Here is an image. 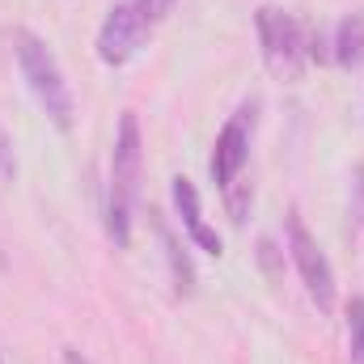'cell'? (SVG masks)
Listing matches in <instances>:
<instances>
[{
  "label": "cell",
  "instance_id": "cell-9",
  "mask_svg": "<svg viewBox=\"0 0 364 364\" xmlns=\"http://www.w3.org/2000/svg\"><path fill=\"white\" fill-rule=\"evenodd\" d=\"M153 225H157V237H161V250H166V263H170L174 292H178V296H191V292H195V267H191V259H186V250H182L178 233H174L170 220L157 216V212H153Z\"/></svg>",
  "mask_w": 364,
  "mask_h": 364
},
{
  "label": "cell",
  "instance_id": "cell-2",
  "mask_svg": "<svg viewBox=\"0 0 364 364\" xmlns=\"http://www.w3.org/2000/svg\"><path fill=\"white\" fill-rule=\"evenodd\" d=\"M13 55H17V68H21V81L30 85L34 102L43 106V114L68 132L77 123V102H73V90L64 81V68L55 60V51L34 34V30H17L13 34Z\"/></svg>",
  "mask_w": 364,
  "mask_h": 364
},
{
  "label": "cell",
  "instance_id": "cell-5",
  "mask_svg": "<svg viewBox=\"0 0 364 364\" xmlns=\"http://www.w3.org/2000/svg\"><path fill=\"white\" fill-rule=\"evenodd\" d=\"M250 140H255V102H242V106L225 119V127H220V136H216V144H212V182H216L220 191L233 186V182L246 174Z\"/></svg>",
  "mask_w": 364,
  "mask_h": 364
},
{
  "label": "cell",
  "instance_id": "cell-8",
  "mask_svg": "<svg viewBox=\"0 0 364 364\" xmlns=\"http://www.w3.org/2000/svg\"><path fill=\"white\" fill-rule=\"evenodd\" d=\"M331 60L348 73L364 68V9H352L339 17V26L331 34Z\"/></svg>",
  "mask_w": 364,
  "mask_h": 364
},
{
  "label": "cell",
  "instance_id": "cell-7",
  "mask_svg": "<svg viewBox=\"0 0 364 364\" xmlns=\"http://www.w3.org/2000/svg\"><path fill=\"white\" fill-rule=\"evenodd\" d=\"M170 195H174V212H178L182 220V233L203 250V255H220L225 250V242H220V233L203 220V208H199V191H195V182L178 174V178L170 182Z\"/></svg>",
  "mask_w": 364,
  "mask_h": 364
},
{
  "label": "cell",
  "instance_id": "cell-13",
  "mask_svg": "<svg viewBox=\"0 0 364 364\" xmlns=\"http://www.w3.org/2000/svg\"><path fill=\"white\" fill-rule=\"evenodd\" d=\"M64 364H93L90 356H81L77 348H64Z\"/></svg>",
  "mask_w": 364,
  "mask_h": 364
},
{
  "label": "cell",
  "instance_id": "cell-11",
  "mask_svg": "<svg viewBox=\"0 0 364 364\" xmlns=\"http://www.w3.org/2000/svg\"><path fill=\"white\" fill-rule=\"evenodd\" d=\"M250 199H255V186L246 182V174L233 182V186H225V203H229V216L242 225L246 220V212H250Z\"/></svg>",
  "mask_w": 364,
  "mask_h": 364
},
{
  "label": "cell",
  "instance_id": "cell-12",
  "mask_svg": "<svg viewBox=\"0 0 364 364\" xmlns=\"http://www.w3.org/2000/svg\"><path fill=\"white\" fill-rule=\"evenodd\" d=\"M174 4H178V0H136V9H140V17H144L149 26H157Z\"/></svg>",
  "mask_w": 364,
  "mask_h": 364
},
{
  "label": "cell",
  "instance_id": "cell-4",
  "mask_svg": "<svg viewBox=\"0 0 364 364\" xmlns=\"http://www.w3.org/2000/svg\"><path fill=\"white\" fill-rule=\"evenodd\" d=\"M288 255H292V267L301 275L309 301L322 314H331L335 309V272H331V259L318 250V242L309 237V229H305V220L296 212H288Z\"/></svg>",
  "mask_w": 364,
  "mask_h": 364
},
{
  "label": "cell",
  "instance_id": "cell-10",
  "mask_svg": "<svg viewBox=\"0 0 364 364\" xmlns=\"http://www.w3.org/2000/svg\"><path fill=\"white\" fill-rule=\"evenodd\" d=\"M348 364H364V296L348 301Z\"/></svg>",
  "mask_w": 364,
  "mask_h": 364
},
{
  "label": "cell",
  "instance_id": "cell-6",
  "mask_svg": "<svg viewBox=\"0 0 364 364\" xmlns=\"http://www.w3.org/2000/svg\"><path fill=\"white\" fill-rule=\"evenodd\" d=\"M144 38H149V21L140 17L136 0L110 4V13H106V21H102V30H97V60H102L106 68H123L127 60L140 55Z\"/></svg>",
  "mask_w": 364,
  "mask_h": 364
},
{
  "label": "cell",
  "instance_id": "cell-3",
  "mask_svg": "<svg viewBox=\"0 0 364 364\" xmlns=\"http://www.w3.org/2000/svg\"><path fill=\"white\" fill-rule=\"evenodd\" d=\"M255 26H259V47H263V64L272 68L275 77L284 81H301L305 64H309V51H305V30L292 13L263 4L255 13Z\"/></svg>",
  "mask_w": 364,
  "mask_h": 364
},
{
  "label": "cell",
  "instance_id": "cell-1",
  "mask_svg": "<svg viewBox=\"0 0 364 364\" xmlns=\"http://www.w3.org/2000/svg\"><path fill=\"white\" fill-rule=\"evenodd\" d=\"M140 170H144V140L136 110L119 114L114 149H110V186H106V233L114 250L132 246V216L140 203Z\"/></svg>",
  "mask_w": 364,
  "mask_h": 364
}]
</instances>
